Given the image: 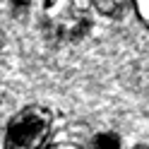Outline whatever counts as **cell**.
<instances>
[{
    "label": "cell",
    "instance_id": "obj_1",
    "mask_svg": "<svg viewBox=\"0 0 149 149\" xmlns=\"http://www.w3.org/2000/svg\"><path fill=\"white\" fill-rule=\"evenodd\" d=\"M53 127V116L43 106H26L5 127L3 149H41Z\"/></svg>",
    "mask_w": 149,
    "mask_h": 149
},
{
    "label": "cell",
    "instance_id": "obj_2",
    "mask_svg": "<svg viewBox=\"0 0 149 149\" xmlns=\"http://www.w3.org/2000/svg\"><path fill=\"white\" fill-rule=\"evenodd\" d=\"M91 5H94L96 12L106 15V17H113V15H118L120 10H123L125 0H91Z\"/></svg>",
    "mask_w": 149,
    "mask_h": 149
},
{
    "label": "cell",
    "instance_id": "obj_3",
    "mask_svg": "<svg viewBox=\"0 0 149 149\" xmlns=\"http://www.w3.org/2000/svg\"><path fill=\"white\" fill-rule=\"evenodd\" d=\"M94 147L96 149H120V139L113 132H101L94 137Z\"/></svg>",
    "mask_w": 149,
    "mask_h": 149
},
{
    "label": "cell",
    "instance_id": "obj_4",
    "mask_svg": "<svg viewBox=\"0 0 149 149\" xmlns=\"http://www.w3.org/2000/svg\"><path fill=\"white\" fill-rule=\"evenodd\" d=\"M132 5H135L137 15H139V19L149 26V0H132Z\"/></svg>",
    "mask_w": 149,
    "mask_h": 149
},
{
    "label": "cell",
    "instance_id": "obj_5",
    "mask_svg": "<svg viewBox=\"0 0 149 149\" xmlns=\"http://www.w3.org/2000/svg\"><path fill=\"white\" fill-rule=\"evenodd\" d=\"M48 149H82V147L74 144V142H55V144L48 147Z\"/></svg>",
    "mask_w": 149,
    "mask_h": 149
},
{
    "label": "cell",
    "instance_id": "obj_6",
    "mask_svg": "<svg viewBox=\"0 0 149 149\" xmlns=\"http://www.w3.org/2000/svg\"><path fill=\"white\" fill-rule=\"evenodd\" d=\"M135 149H149V147H135Z\"/></svg>",
    "mask_w": 149,
    "mask_h": 149
}]
</instances>
